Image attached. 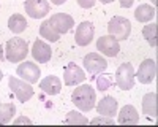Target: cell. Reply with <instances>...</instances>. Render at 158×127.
I'll return each instance as SVG.
<instances>
[{
	"instance_id": "6da1fadb",
	"label": "cell",
	"mask_w": 158,
	"mask_h": 127,
	"mask_svg": "<svg viewBox=\"0 0 158 127\" xmlns=\"http://www.w3.org/2000/svg\"><path fill=\"white\" fill-rule=\"evenodd\" d=\"M71 102L81 111H90L95 107V102H97L95 89L90 84H82V86L76 87L71 94Z\"/></svg>"
},
{
	"instance_id": "7a4b0ae2",
	"label": "cell",
	"mask_w": 158,
	"mask_h": 127,
	"mask_svg": "<svg viewBox=\"0 0 158 127\" xmlns=\"http://www.w3.org/2000/svg\"><path fill=\"white\" fill-rule=\"evenodd\" d=\"M5 53H6V59L10 62H21L25 59V56L29 54V45L24 38H11V40L6 42L5 46Z\"/></svg>"
},
{
	"instance_id": "3957f363",
	"label": "cell",
	"mask_w": 158,
	"mask_h": 127,
	"mask_svg": "<svg viewBox=\"0 0 158 127\" xmlns=\"http://www.w3.org/2000/svg\"><path fill=\"white\" fill-rule=\"evenodd\" d=\"M108 32L115 40H127L131 33V22L127 18L122 16H114L108 24Z\"/></svg>"
},
{
	"instance_id": "277c9868",
	"label": "cell",
	"mask_w": 158,
	"mask_h": 127,
	"mask_svg": "<svg viewBox=\"0 0 158 127\" xmlns=\"http://www.w3.org/2000/svg\"><path fill=\"white\" fill-rule=\"evenodd\" d=\"M115 84L122 89V91H128L133 89L135 86V68L131 64L125 62L115 72Z\"/></svg>"
},
{
	"instance_id": "5b68a950",
	"label": "cell",
	"mask_w": 158,
	"mask_h": 127,
	"mask_svg": "<svg viewBox=\"0 0 158 127\" xmlns=\"http://www.w3.org/2000/svg\"><path fill=\"white\" fill-rule=\"evenodd\" d=\"M8 84L13 89V92L16 94L19 102H27L29 99H32L33 87L30 86V83L24 81V80H19V78H16V76H10Z\"/></svg>"
},
{
	"instance_id": "8992f818",
	"label": "cell",
	"mask_w": 158,
	"mask_h": 127,
	"mask_svg": "<svg viewBox=\"0 0 158 127\" xmlns=\"http://www.w3.org/2000/svg\"><path fill=\"white\" fill-rule=\"evenodd\" d=\"M84 67L90 75H98V73H101L108 68V62L98 53H89L84 57Z\"/></svg>"
},
{
	"instance_id": "52a82bcc",
	"label": "cell",
	"mask_w": 158,
	"mask_h": 127,
	"mask_svg": "<svg viewBox=\"0 0 158 127\" xmlns=\"http://www.w3.org/2000/svg\"><path fill=\"white\" fill-rule=\"evenodd\" d=\"M40 75H41V70H40V67L36 65V64H33V62L25 60L18 67V76H21L24 81H27L30 84L38 83Z\"/></svg>"
},
{
	"instance_id": "ba28073f",
	"label": "cell",
	"mask_w": 158,
	"mask_h": 127,
	"mask_svg": "<svg viewBox=\"0 0 158 127\" xmlns=\"http://www.w3.org/2000/svg\"><path fill=\"white\" fill-rule=\"evenodd\" d=\"M25 13L33 19H41L49 13L48 0H25Z\"/></svg>"
},
{
	"instance_id": "9c48e42d",
	"label": "cell",
	"mask_w": 158,
	"mask_h": 127,
	"mask_svg": "<svg viewBox=\"0 0 158 127\" xmlns=\"http://www.w3.org/2000/svg\"><path fill=\"white\" fill-rule=\"evenodd\" d=\"M136 78L139 80V83L142 84H149L155 80L156 76V64L152 59H146L138 68V73L135 75Z\"/></svg>"
},
{
	"instance_id": "30bf717a",
	"label": "cell",
	"mask_w": 158,
	"mask_h": 127,
	"mask_svg": "<svg viewBox=\"0 0 158 127\" xmlns=\"http://www.w3.org/2000/svg\"><path fill=\"white\" fill-rule=\"evenodd\" d=\"M94 33H95L94 24L89 22V21L81 22V24L77 25V29H76V35H74L76 45H79V46H87L92 40H94Z\"/></svg>"
},
{
	"instance_id": "8fae6325",
	"label": "cell",
	"mask_w": 158,
	"mask_h": 127,
	"mask_svg": "<svg viewBox=\"0 0 158 127\" xmlns=\"http://www.w3.org/2000/svg\"><path fill=\"white\" fill-rule=\"evenodd\" d=\"M49 24L56 29L57 33H67L71 30V27L74 25V21L70 15H65V13H56L52 15L49 19Z\"/></svg>"
},
{
	"instance_id": "7c38bea8",
	"label": "cell",
	"mask_w": 158,
	"mask_h": 127,
	"mask_svg": "<svg viewBox=\"0 0 158 127\" xmlns=\"http://www.w3.org/2000/svg\"><path fill=\"white\" fill-rule=\"evenodd\" d=\"M85 73L82 72L81 67H77L76 64H68L67 68H65V73H63V81L67 86H76L79 83H84L85 81Z\"/></svg>"
},
{
	"instance_id": "4fadbf2b",
	"label": "cell",
	"mask_w": 158,
	"mask_h": 127,
	"mask_svg": "<svg viewBox=\"0 0 158 127\" xmlns=\"http://www.w3.org/2000/svg\"><path fill=\"white\" fill-rule=\"evenodd\" d=\"M97 48H98V51H101L104 56H109V57H115L118 54V51H120L118 42L111 35L100 37L98 42H97Z\"/></svg>"
},
{
	"instance_id": "5bb4252c",
	"label": "cell",
	"mask_w": 158,
	"mask_h": 127,
	"mask_svg": "<svg viewBox=\"0 0 158 127\" xmlns=\"http://www.w3.org/2000/svg\"><path fill=\"white\" fill-rule=\"evenodd\" d=\"M32 56L35 60H38L40 64H46L51 60L52 56V49L48 43H44L43 40H36L32 46Z\"/></svg>"
},
{
	"instance_id": "9a60e30c",
	"label": "cell",
	"mask_w": 158,
	"mask_h": 127,
	"mask_svg": "<svg viewBox=\"0 0 158 127\" xmlns=\"http://www.w3.org/2000/svg\"><path fill=\"white\" fill-rule=\"evenodd\" d=\"M40 89H43V92H46L49 95H57L62 91V83H60V80L57 78V76L49 75V76H46L44 80H41V83H40Z\"/></svg>"
},
{
	"instance_id": "2e32d148",
	"label": "cell",
	"mask_w": 158,
	"mask_h": 127,
	"mask_svg": "<svg viewBox=\"0 0 158 127\" xmlns=\"http://www.w3.org/2000/svg\"><path fill=\"white\" fill-rule=\"evenodd\" d=\"M97 111L101 114V116H108V118H112L114 114L117 113V100L114 97H104L98 102L97 105Z\"/></svg>"
},
{
	"instance_id": "e0dca14e",
	"label": "cell",
	"mask_w": 158,
	"mask_h": 127,
	"mask_svg": "<svg viewBox=\"0 0 158 127\" xmlns=\"http://www.w3.org/2000/svg\"><path fill=\"white\" fill-rule=\"evenodd\" d=\"M139 122V114L136 111L135 107L131 105H125L120 113H118V124H127V125H135Z\"/></svg>"
},
{
	"instance_id": "ac0fdd59",
	"label": "cell",
	"mask_w": 158,
	"mask_h": 127,
	"mask_svg": "<svg viewBox=\"0 0 158 127\" xmlns=\"http://www.w3.org/2000/svg\"><path fill=\"white\" fill-rule=\"evenodd\" d=\"M142 113L149 118H156V94L149 92L142 97Z\"/></svg>"
},
{
	"instance_id": "d6986e66",
	"label": "cell",
	"mask_w": 158,
	"mask_h": 127,
	"mask_svg": "<svg viewBox=\"0 0 158 127\" xmlns=\"http://www.w3.org/2000/svg\"><path fill=\"white\" fill-rule=\"evenodd\" d=\"M155 8L147 5V3H144V5H139L135 11V18L139 21V22H149L155 18Z\"/></svg>"
},
{
	"instance_id": "ffe728a7",
	"label": "cell",
	"mask_w": 158,
	"mask_h": 127,
	"mask_svg": "<svg viewBox=\"0 0 158 127\" xmlns=\"http://www.w3.org/2000/svg\"><path fill=\"white\" fill-rule=\"evenodd\" d=\"M8 27L13 33H21L25 30V27H27V21H25V18L22 15H13L10 19H8Z\"/></svg>"
},
{
	"instance_id": "44dd1931",
	"label": "cell",
	"mask_w": 158,
	"mask_h": 127,
	"mask_svg": "<svg viewBox=\"0 0 158 127\" xmlns=\"http://www.w3.org/2000/svg\"><path fill=\"white\" fill-rule=\"evenodd\" d=\"M40 35H41L43 38H46V40H49V42L54 43V42L59 40V35H60V33L56 32V29L49 24V21H44L41 25H40Z\"/></svg>"
},
{
	"instance_id": "7402d4cb",
	"label": "cell",
	"mask_w": 158,
	"mask_h": 127,
	"mask_svg": "<svg viewBox=\"0 0 158 127\" xmlns=\"http://www.w3.org/2000/svg\"><path fill=\"white\" fill-rule=\"evenodd\" d=\"M16 113V107L13 103H0V124H8Z\"/></svg>"
},
{
	"instance_id": "603a6c76",
	"label": "cell",
	"mask_w": 158,
	"mask_h": 127,
	"mask_svg": "<svg viewBox=\"0 0 158 127\" xmlns=\"http://www.w3.org/2000/svg\"><path fill=\"white\" fill-rule=\"evenodd\" d=\"M142 35H144V38L149 42V45H150L152 48L156 46V24H149V25H146V27H144V30H142Z\"/></svg>"
},
{
	"instance_id": "cb8c5ba5",
	"label": "cell",
	"mask_w": 158,
	"mask_h": 127,
	"mask_svg": "<svg viewBox=\"0 0 158 127\" xmlns=\"http://www.w3.org/2000/svg\"><path fill=\"white\" fill-rule=\"evenodd\" d=\"M112 84H114L112 75H101L97 78V86H98L100 91H106V89H109Z\"/></svg>"
},
{
	"instance_id": "d4e9b609",
	"label": "cell",
	"mask_w": 158,
	"mask_h": 127,
	"mask_svg": "<svg viewBox=\"0 0 158 127\" xmlns=\"http://www.w3.org/2000/svg\"><path fill=\"white\" fill-rule=\"evenodd\" d=\"M65 124H89V119L81 116V114L76 113V111H70L67 114V121H65Z\"/></svg>"
},
{
	"instance_id": "484cf974",
	"label": "cell",
	"mask_w": 158,
	"mask_h": 127,
	"mask_svg": "<svg viewBox=\"0 0 158 127\" xmlns=\"http://www.w3.org/2000/svg\"><path fill=\"white\" fill-rule=\"evenodd\" d=\"M90 124H108V125H112L114 124V119H111V118H95V119H92L90 121Z\"/></svg>"
},
{
	"instance_id": "4316f807",
	"label": "cell",
	"mask_w": 158,
	"mask_h": 127,
	"mask_svg": "<svg viewBox=\"0 0 158 127\" xmlns=\"http://www.w3.org/2000/svg\"><path fill=\"white\" fill-rule=\"evenodd\" d=\"M95 2L97 0H77L79 7H82V8H92L95 5Z\"/></svg>"
},
{
	"instance_id": "83f0119b",
	"label": "cell",
	"mask_w": 158,
	"mask_h": 127,
	"mask_svg": "<svg viewBox=\"0 0 158 127\" xmlns=\"http://www.w3.org/2000/svg\"><path fill=\"white\" fill-rule=\"evenodd\" d=\"M135 0H120V7L122 8H130L131 5H133Z\"/></svg>"
},
{
	"instance_id": "f1b7e54d",
	"label": "cell",
	"mask_w": 158,
	"mask_h": 127,
	"mask_svg": "<svg viewBox=\"0 0 158 127\" xmlns=\"http://www.w3.org/2000/svg\"><path fill=\"white\" fill-rule=\"evenodd\" d=\"M21 122H25V124H30V121H29L27 118H21V119H18V121H16V124H21Z\"/></svg>"
},
{
	"instance_id": "f546056e",
	"label": "cell",
	"mask_w": 158,
	"mask_h": 127,
	"mask_svg": "<svg viewBox=\"0 0 158 127\" xmlns=\"http://www.w3.org/2000/svg\"><path fill=\"white\" fill-rule=\"evenodd\" d=\"M51 2L54 3V5H63L65 2H67V0H51Z\"/></svg>"
},
{
	"instance_id": "4dcf8cb0",
	"label": "cell",
	"mask_w": 158,
	"mask_h": 127,
	"mask_svg": "<svg viewBox=\"0 0 158 127\" xmlns=\"http://www.w3.org/2000/svg\"><path fill=\"white\" fill-rule=\"evenodd\" d=\"M2 60H3V48L0 45V64H2Z\"/></svg>"
},
{
	"instance_id": "1f68e13d",
	"label": "cell",
	"mask_w": 158,
	"mask_h": 127,
	"mask_svg": "<svg viewBox=\"0 0 158 127\" xmlns=\"http://www.w3.org/2000/svg\"><path fill=\"white\" fill-rule=\"evenodd\" d=\"M100 2H101V3H111L112 0H100Z\"/></svg>"
},
{
	"instance_id": "d6a6232c",
	"label": "cell",
	"mask_w": 158,
	"mask_h": 127,
	"mask_svg": "<svg viewBox=\"0 0 158 127\" xmlns=\"http://www.w3.org/2000/svg\"><path fill=\"white\" fill-rule=\"evenodd\" d=\"M2 78H3V75H2V70H0V81H2Z\"/></svg>"
},
{
	"instance_id": "836d02e7",
	"label": "cell",
	"mask_w": 158,
	"mask_h": 127,
	"mask_svg": "<svg viewBox=\"0 0 158 127\" xmlns=\"http://www.w3.org/2000/svg\"><path fill=\"white\" fill-rule=\"evenodd\" d=\"M152 3H153V5H156V3H158V0H152Z\"/></svg>"
}]
</instances>
